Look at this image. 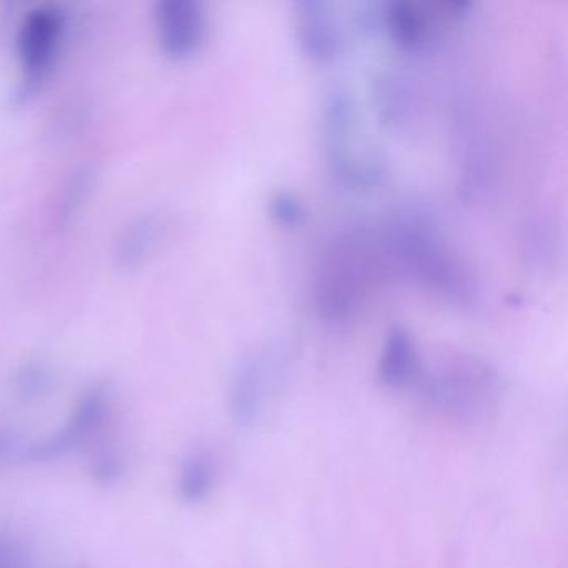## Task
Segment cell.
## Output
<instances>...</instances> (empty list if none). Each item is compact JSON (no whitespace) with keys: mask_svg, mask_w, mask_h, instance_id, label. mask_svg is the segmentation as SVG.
<instances>
[{"mask_svg":"<svg viewBox=\"0 0 568 568\" xmlns=\"http://www.w3.org/2000/svg\"><path fill=\"white\" fill-rule=\"evenodd\" d=\"M118 390L109 381H95L82 388L62 424L22 452L28 464L49 465L91 450L111 425Z\"/></svg>","mask_w":568,"mask_h":568,"instance_id":"3","label":"cell"},{"mask_svg":"<svg viewBox=\"0 0 568 568\" xmlns=\"http://www.w3.org/2000/svg\"><path fill=\"white\" fill-rule=\"evenodd\" d=\"M52 385H54V375H52L51 368L39 364V362H31L22 367L16 378L18 394L26 400L44 397L51 392Z\"/></svg>","mask_w":568,"mask_h":568,"instance_id":"17","label":"cell"},{"mask_svg":"<svg viewBox=\"0 0 568 568\" xmlns=\"http://www.w3.org/2000/svg\"><path fill=\"white\" fill-rule=\"evenodd\" d=\"M322 125L332 175L348 187L377 185L385 174L384 161L357 141V105L345 85H334L325 94Z\"/></svg>","mask_w":568,"mask_h":568,"instance_id":"4","label":"cell"},{"mask_svg":"<svg viewBox=\"0 0 568 568\" xmlns=\"http://www.w3.org/2000/svg\"><path fill=\"white\" fill-rule=\"evenodd\" d=\"M219 458L207 447L185 452L175 471V497L185 507H201L211 500L219 484Z\"/></svg>","mask_w":568,"mask_h":568,"instance_id":"11","label":"cell"},{"mask_svg":"<svg viewBox=\"0 0 568 568\" xmlns=\"http://www.w3.org/2000/svg\"><path fill=\"white\" fill-rule=\"evenodd\" d=\"M385 254L395 268L452 304L474 301L475 285L468 268L445 244L430 215L405 211L388 225Z\"/></svg>","mask_w":568,"mask_h":568,"instance_id":"1","label":"cell"},{"mask_svg":"<svg viewBox=\"0 0 568 568\" xmlns=\"http://www.w3.org/2000/svg\"><path fill=\"white\" fill-rule=\"evenodd\" d=\"M268 214L281 227L294 229L301 224L302 217H304V207L292 192L277 191L268 201Z\"/></svg>","mask_w":568,"mask_h":568,"instance_id":"18","label":"cell"},{"mask_svg":"<svg viewBox=\"0 0 568 568\" xmlns=\"http://www.w3.org/2000/svg\"><path fill=\"white\" fill-rule=\"evenodd\" d=\"M99 172L94 165L85 164L72 172L71 179L62 191L59 202V227L68 229L78 221L84 212L85 205L91 202L92 194L98 187Z\"/></svg>","mask_w":568,"mask_h":568,"instance_id":"15","label":"cell"},{"mask_svg":"<svg viewBox=\"0 0 568 568\" xmlns=\"http://www.w3.org/2000/svg\"><path fill=\"white\" fill-rule=\"evenodd\" d=\"M129 470L128 455L115 442H99L91 448V460L88 464V477L94 487H118Z\"/></svg>","mask_w":568,"mask_h":568,"instance_id":"16","label":"cell"},{"mask_svg":"<svg viewBox=\"0 0 568 568\" xmlns=\"http://www.w3.org/2000/svg\"><path fill=\"white\" fill-rule=\"evenodd\" d=\"M64 38V16L55 8H38L26 16L19 31L22 91L29 94L48 75Z\"/></svg>","mask_w":568,"mask_h":568,"instance_id":"7","label":"cell"},{"mask_svg":"<svg viewBox=\"0 0 568 568\" xmlns=\"http://www.w3.org/2000/svg\"><path fill=\"white\" fill-rule=\"evenodd\" d=\"M288 355L282 345H261L235 365L229 382L227 408L232 422L251 428L264 418L287 372Z\"/></svg>","mask_w":568,"mask_h":568,"instance_id":"6","label":"cell"},{"mask_svg":"<svg viewBox=\"0 0 568 568\" xmlns=\"http://www.w3.org/2000/svg\"><path fill=\"white\" fill-rule=\"evenodd\" d=\"M374 267V248L365 239L342 235L332 242L315 278V301L322 317L348 321L367 294Z\"/></svg>","mask_w":568,"mask_h":568,"instance_id":"5","label":"cell"},{"mask_svg":"<svg viewBox=\"0 0 568 568\" xmlns=\"http://www.w3.org/2000/svg\"><path fill=\"white\" fill-rule=\"evenodd\" d=\"M374 102L384 124L402 129L410 124L417 112V94L410 79L394 71H384L375 78Z\"/></svg>","mask_w":568,"mask_h":568,"instance_id":"14","label":"cell"},{"mask_svg":"<svg viewBox=\"0 0 568 568\" xmlns=\"http://www.w3.org/2000/svg\"><path fill=\"white\" fill-rule=\"evenodd\" d=\"M164 232L165 219L161 212L148 211L132 217L115 241V265L122 272L141 268L161 244Z\"/></svg>","mask_w":568,"mask_h":568,"instance_id":"10","label":"cell"},{"mask_svg":"<svg viewBox=\"0 0 568 568\" xmlns=\"http://www.w3.org/2000/svg\"><path fill=\"white\" fill-rule=\"evenodd\" d=\"M295 32L302 51L317 62L337 58L342 31L337 16L322 0H302L295 8Z\"/></svg>","mask_w":568,"mask_h":568,"instance_id":"9","label":"cell"},{"mask_svg":"<svg viewBox=\"0 0 568 568\" xmlns=\"http://www.w3.org/2000/svg\"><path fill=\"white\" fill-rule=\"evenodd\" d=\"M420 352L414 335L394 327L385 338L377 362V378L385 388L398 390L420 377Z\"/></svg>","mask_w":568,"mask_h":568,"instance_id":"12","label":"cell"},{"mask_svg":"<svg viewBox=\"0 0 568 568\" xmlns=\"http://www.w3.org/2000/svg\"><path fill=\"white\" fill-rule=\"evenodd\" d=\"M154 24L159 48L172 61L192 58L207 36V16L197 0H161Z\"/></svg>","mask_w":568,"mask_h":568,"instance_id":"8","label":"cell"},{"mask_svg":"<svg viewBox=\"0 0 568 568\" xmlns=\"http://www.w3.org/2000/svg\"><path fill=\"white\" fill-rule=\"evenodd\" d=\"M12 448V440L8 435H0V458L4 457Z\"/></svg>","mask_w":568,"mask_h":568,"instance_id":"19","label":"cell"},{"mask_svg":"<svg viewBox=\"0 0 568 568\" xmlns=\"http://www.w3.org/2000/svg\"><path fill=\"white\" fill-rule=\"evenodd\" d=\"M382 14L392 41L404 51H424L434 42V18L425 11L424 6L410 0H394Z\"/></svg>","mask_w":568,"mask_h":568,"instance_id":"13","label":"cell"},{"mask_svg":"<svg viewBox=\"0 0 568 568\" xmlns=\"http://www.w3.org/2000/svg\"><path fill=\"white\" fill-rule=\"evenodd\" d=\"M422 392L432 408L454 422L487 417L501 394L500 377L487 362L455 355L422 377Z\"/></svg>","mask_w":568,"mask_h":568,"instance_id":"2","label":"cell"}]
</instances>
